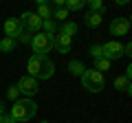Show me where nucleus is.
Returning <instances> with one entry per match:
<instances>
[{"instance_id":"f257e3e1","label":"nucleus","mask_w":132,"mask_h":123,"mask_svg":"<svg viewBox=\"0 0 132 123\" xmlns=\"http://www.w3.org/2000/svg\"><path fill=\"white\" fill-rule=\"evenodd\" d=\"M27 68H29V77H33L35 81L38 79H48L55 73V64L48 59V55H40V53H33L29 57Z\"/></svg>"},{"instance_id":"f03ea898","label":"nucleus","mask_w":132,"mask_h":123,"mask_svg":"<svg viewBox=\"0 0 132 123\" xmlns=\"http://www.w3.org/2000/svg\"><path fill=\"white\" fill-rule=\"evenodd\" d=\"M35 112H38V103L33 99H18L13 101V106L9 110L13 121H31L35 117Z\"/></svg>"},{"instance_id":"7ed1b4c3","label":"nucleus","mask_w":132,"mask_h":123,"mask_svg":"<svg viewBox=\"0 0 132 123\" xmlns=\"http://www.w3.org/2000/svg\"><path fill=\"white\" fill-rule=\"evenodd\" d=\"M81 86H84L88 92H101L106 86V79L104 75L99 71H95V68H86L84 75H81Z\"/></svg>"},{"instance_id":"20e7f679","label":"nucleus","mask_w":132,"mask_h":123,"mask_svg":"<svg viewBox=\"0 0 132 123\" xmlns=\"http://www.w3.org/2000/svg\"><path fill=\"white\" fill-rule=\"evenodd\" d=\"M18 20H20V27H22L24 31H29L31 35L40 33V29H42V20L33 13V11H24V13L20 15Z\"/></svg>"},{"instance_id":"39448f33","label":"nucleus","mask_w":132,"mask_h":123,"mask_svg":"<svg viewBox=\"0 0 132 123\" xmlns=\"http://www.w3.org/2000/svg\"><path fill=\"white\" fill-rule=\"evenodd\" d=\"M31 46H33V53L46 55V53L53 48V35H46V33H35V35L31 38Z\"/></svg>"},{"instance_id":"423d86ee","label":"nucleus","mask_w":132,"mask_h":123,"mask_svg":"<svg viewBox=\"0 0 132 123\" xmlns=\"http://www.w3.org/2000/svg\"><path fill=\"white\" fill-rule=\"evenodd\" d=\"M15 88L22 92V95H27V99H31L35 92H38V81L33 79V77H29V75H24V77H20L18 79V84H15Z\"/></svg>"},{"instance_id":"0eeeda50","label":"nucleus","mask_w":132,"mask_h":123,"mask_svg":"<svg viewBox=\"0 0 132 123\" xmlns=\"http://www.w3.org/2000/svg\"><path fill=\"white\" fill-rule=\"evenodd\" d=\"M101 51H104V57L106 59H119V57H123V44L117 42V40H110V42L101 44Z\"/></svg>"},{"instance_id":"6e6552de","label":"nucleus","mask_w":132,"mask_h":123,"mask_svg":"<svg viewBox=\"0 0 132 123\" xmlns=\"http://www.w3.org/2000/svg\"><path fill=\"white\" fill-rule=\"evenodd\" d=\"M71 46H73V38H68L64 33L53 35V48L57 53H71Z\"/></svg>"},{"instance_id":"1a4fd4ad","label":"nucleus","mask_w":132,"mask_h":123,"mask_svg":"<svg viewBox=\"0 0 132 123\" xmlns=\"http://www.w3.org/2000/svg\"><path fill=\"white\" fill-rule=\"evenodd\" d=\"M130 31V20L128 18H114L110 22V33L112 35H128Z\"/></svg>"},{"instance_id":"9d476101","label":"nucleus","mask_w":132,"mask_h":123,"mask_svg":"<svg viewBox=\"0 0 132 123\" xmlns=\"http://www.w3.org/2000/svg\"><path fill=\"white\" fill-rule=\"evenodd\" d=\"M20 31H22V27H20V20L18 18H9L5 22V38H11L15 40L20 35Z\"/></svg>"},{"instance_id":"9b49d317","label":"nucleus","mask_w":132,"mask_h":123,"mask_svg":"<svg viewBox=\"0 0 132 123\" xmlns=\"http://www.w3.org/2000/svg\"><path fill=\"white\" fill-rule=\"evenodd\" d=\"M101 15L104 13H95V11H88V13L84 15V24L86 27H90V29H95V27H99V24H101Z\"/></svg>"},{"instance_id":"f8f14e48","label":"nucleus","mask_w":132,"mask_h":123,"mask_svg":"<svg viewBox=\"0 0 132 123\" xmlns=\"http://www.w3.org/2000/svg\"><path fill=\"white\" fill-rule=\"evenodd\" d=\"M51 7H48V2H44V0H40L38 2V11H35V15H38L40 20H51Z\"/></svg>"},{"instance_id":"ddd939ff","label":"nucleus","mask_w":132,"mask_h":123,"mask_svg":"<svg viewBox=\"0 0 132 123\" xmlns=\"http://www.w3.org/2000/svg\"><path fill=\"white\" fill-rule=\"evenodd\" d=\"M77 31H79V27H77L75 22H62V27H60V33H64V35H68V38H73V35H77Z\"/></svg>"},{"instance_id":"4468645a","label":"nucleus","mask_w":132,"mask_h":123,"mask_svg":"<svg viewBox=\"0 0 132 123\" xmlns=\"http://www.w3.org/2000/svg\"><path fill=\"white\" fill-rule=\"evenodd\" d=\"M114 88L128 95V92H130V79H128V77H123V75L117 77V79H114Z\"/></svg>"},{"instance_id":"2eb2a0df","label":"nucleus","mask_w":132,"mask_h":123,"mask_svg":"<svg viewBox=\"0 0 132 123\" xmlns=\"http://www.w3.org/2000/svg\"><path fill=\"white\" fill-rule=\"evenodd\" d=\"M68 71H71V75H84V71H86V66H84V64H81V61L79 59H73L71 61V64H68Z\"/></svg>"},{"instance_id":"dca6fc26","label":"nucleus","mask_w":132,"mask_h":123,"mask_svg":"<svg viewBox=\"0 0 132 123\" xmlns=\"http://www.w3.org/2000/svg\"><path fill=\"white\" fill-rule=\"evenodd\" d=\"M60 20V22H66V18H68V11L64 9V7H55V9L51 11V20Z\"/></svg>"},{"instance_id":"f3484780","label":"nucleus","mask_w":132,"mask_h":123,"mask_svg":"<svg viewBox=\"0 0 132 123\" xmlns=\"http://www.w3.org/2000/svg\"><path fill=\"white\" fill-rule=\"evenodd\" d=\"M15 48V40H11V38H2L0 40V51L2 53H11Z\"/></svg>"},{"instance_id":"a211bd4d","label":"nucleus","mask_w":132,"mask_h":123,"mask_svg":"<svg viewBox=\"0 0 132 123\" xmlns=\"http://www.w3.org/2000/svg\"><path fill=\"white\" fill-rule=\"evenodd\" d=\"M64 9L66 11H79V9H84V2L81 0H64Z\"/></svg>"},{"instance_id":"6ab92c4d","label":"nucleus","mask_w":132,"mask_h":123,"mask_svg":"<svg viewBox=\"0 0 132 123\" xmlns=\"http://www.w3.org/2000/svg\"><path fill=\"white\" fill-rule=\"evenodd\" d=\"M42 29H44V33H46V35H55L57 24H55V20H42Z\"/></svg>"},{"instance_id":"aec40b11","label":"nucleus","mask_w":132,"mask_h":123,"mask_svg":"<svg viewBox=\"0 0 132 123\" xmlns=\"http://www.w3.org/2000/svg\"><path fill=\"white\" fill-rule=\"evenodd\" d=\"M110 64H112V61L110 59H106V57H99V59H95V71H108L110 68Z\"/></svg>"},{"instance_id":"412c9836","label":"nucleus","mask_w":132,"mask_h":123,"mask_svg":"<svg viewBox=\"0 0 132 123\" xmlns=\"http://www.w3.org/2000/svg\"><path fill=\"white\" fill-rule=\"evenodd\" d=\"M88 7H90V11H95V13H104V11H106V7H104L101 0H90Z\"/></svg>"},{"instance_id":"4be33fe9","label":"nucleus","mask_w":132,"mask_h":123,"mask_svg":"<svg viewBox=\"0 0 132 123\" xmlns=\"http://www.w3.org/2000/svg\"><path fill=\"white\" fill-rule=\"evenodd\" d=\"M90 55L95 57V59H99V57H104V51H101V44H95V46H90Z\"/></svg>"},{"instance_id":"5701e85b","label":"nucleus","mask_w":132,"mask_h":123,"mask_svg":"<svg viewBox=\"0 0 132 123\" xmlns=\"http://www.w3.org/2000/svg\"><path fill=\"white\" fill-rule=\"evenodd\" d=\"M15 40H20V42H24V44H31V33L22 29V31H20V35H18Z\"/></svg>"},{"instance_id":"b1692460","label":"nucleus","mask_w":132,"mask_h":123,"mask_svg":"<svg viewBox=\"0 0 132 123\" xmlns=\"http://www.w3.org/2000/svg\"><path fill=\"white\" fill-rule=\"evenodd\" d=\"M7 97H9V99H13V101H18V97H20V90L15 88V86H11V88L7 90Z\"/></svg>"},{"instance_id":"393cba45","label":"nucleus","mask_w":132,"mask_h":123,"mask_svg":"<svg viewBox=\"0 0 132 123\" xmlns=\"http://www.w3.org/2000/svg\"><path fill=\"white\" fill-rule=\"evenodd\" d=\"M0 123H15V121L11 119V114L7 112V114H2V119H0Z\"/></svg>"},{"instance_id":"a878e982","label":"nucleus","mask_w":132,"mask_h":123,"mask_svg":"<svg viewBox=\"0 0 132 123\" xmlns=\"http://www.w3.org/2000/svg\"><path fill=\"white\" fill-rule=\"evenodd\" d=\"M123 55H128V57L132 55V44H130V42H128L126 46H123Z\"/></svg>"},{"instance_id":"bb28decb","label":"nucleus","mask_w":132,"mask_h":123,"mask_svg":"<svg viewBox=\"0 0 132 123\" xmlns=\"http://www.w3.org/2000/svg\"><path fill=\"white\" fill-rule=\"evenodd\" d=\"M0 114H7V108H5V101H0Z\"/></svg>"},{"instance_id":"cd10ccee","label":"nucleus","mask_w":132,"mask_h":123,"mask_svg":"<svg viewBox=\"0 0 132 123\" xmlns=\"http://www.w3.org/2000/svg\"><path fill=\"white\" fill-rule=\"evenodd\" d=\"M42 123H48V121H42Z\"/></svg>"},{"instance_id":"c85d7f7f","label":"nucleus","mask_w":132,"mask_h":123,"mask_svg":"<svg viewBox=\"0 0 132 123\" xmlns=\"http://www.w3.org/2000/svg\"><path fill=\"white\" fill-rule=\"evenodd\" d=\"M0 119H2V114H0Z\"/></svg>"}]
</instances>
